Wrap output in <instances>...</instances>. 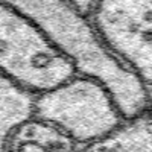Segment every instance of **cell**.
I'll use <instances>...</instances> for the list:
<instances>
[{
	"label": "cell",
	"mask_w": 152,
	"mask_h": 152,
	"mask_svg": "<svg viewBox=\"0 0 152 152\" xmlns=\"http://www.w3.org/2000/svg\"><path fill=\"white\" fill-rule=\"evenodd\" d=\"M79 72L38 24L0 0V73L41 93Z\"/></svg>",
	"instance_id": "cell-1"
},
{
	"label": "cell",
	"mask_w": 152,
	"mask_h": 152,
	"mask_svg": "<svg viewBox=\"0 0 152 152\" xmlns=\"http://www.w3.org/2000/svg\"><path fill=\"white\" fill-rule=\"evenodd\" d=\"M35 93L0 73V152L9 132L34 116Z\"/></svg>",
	"instance_id": "cell-5"
},
{
	"label": "cell",
	"mask_w": 152,
	"mask_h": 152,
	"mask_svg": "<svg viewBox=\"0 0 152 152\" xmlns=\"http://www.w3.org/2000/svg\"><path fill=\"white\" fill-rule=\"evenodd\" d=\"M67 2H69L72 6H75L79 12H82L84 15H87L88 12H90V9L93 8V5H94L96 0H67Z\"/></svg>",
	"instance_id": "cell-6"
},
{
	"label": "cell",
	"mask_w": 152,
	"mask_h": 152,
	"mask_svg": "<svg viewBox=\"0 0 152 152\" xmlns=\"http://www.w3.org/2000/svg\"><path fill=\"white\" fill-rule=\"evenodd\" d=\"M82 152H152V116L145 111L125 119L113 132L87 145Z\"/></svg>",
	"instance_id": "cell-4"
},
{
	"label": "cell",
	"mask_w": 152,
	"mask_h": 152,
	"mask_svg": "<svg viewBox=\"0 0 152 152\" xmlns=\"http://www.w3.org/2000/svg\"><path fill=\"white\" fill-rule=\"evenodd\" d=\"M75 145L53 123L31 116L9 132L3 152H75Z\"/></svg>",
	"instance_id": "cell-3"
},
{
	"label": "cell",
	"mask_w": 152,
	"mask_h": 152,
	"mask_svg": "<svg viewBox=\"0 0 152 152\" xmlns=\"http://www.w3.org/2000/svg\"><path fill=\"white\" fill-rule=\"evenodd\" d=\"M34 116L58 126L76 145L100 140L126 119L105 84L81 72L37 93Z\"/></svg>",
	"instance_id": "cell-2"
}]
</instances>
